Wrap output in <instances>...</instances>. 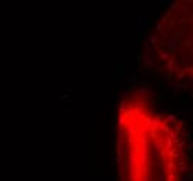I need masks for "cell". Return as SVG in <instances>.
Wrapping results in <instances>:
<instances>
[{
    "label": "cell",
    "instance_id": "obj_1",
    "mask_svg": "<svg viewBox=\"0 0 193 181\" xmlns=\"http://www.w3.org/2000/svg\"><path fill=\"white\" fill-rule=\"evenodd\" d=\"M132 103L119 116L121 181H182L185 148L176 126L146 104Z\"/></svg>",
    "mask_w": 193,
    "mask_h": 181
}]
</instances>
